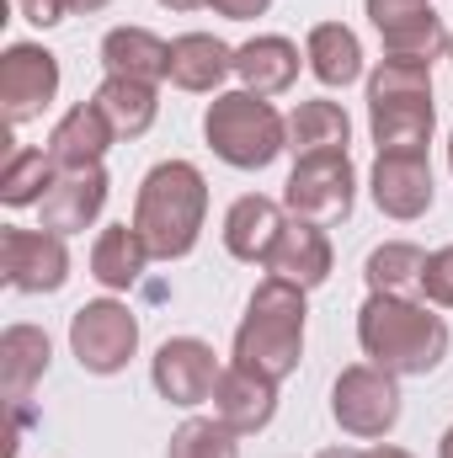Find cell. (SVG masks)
Segmentation results:
<instances>
[{"instance_id":"9a60e30c","label":"cell","mask_w":453,"mask_h":458,"mask_svg":"<svg viewBox=\"0 0 453 458\" xmlns=\"http://www.w3.org/2000/svg\"><path fill=\"white\" fill-rule=\"evenodd\" d=\"M209 405H214V416L225 421L235 437H256L278 416V384L261 378V373H251V368H240V362H229L225 373H219V384H214Z\"/></svg>"},{"instance_id":"8d00e7d4","label":"cell","mask_w":453,"mask_h":458,"mask_svg":"<svg viewBox=\"0 0 453 458\" xmlns=\"http://www.w3.org/2000/svg\"><path fill=\"white\" fill-rule=\"evenodd\" d=\"M438 458H453V427L443 432V443H438Z\"/></svg>"},{"instance_id":"8fae6325","label":"cell","mask_w":453,"mask_h":458,"mask_svg":"<svg viewBox=\"0 0 453 458\" xmlns=\"http://www.w3.org/2000/svg\"><path fill=\"white\" fill-rule=\"evenodd\" d=\"M54 97H59V59L43 43H11L0 54V107H5V123L11 128L38 123L54 107Z\"/></svg>"},{"instance_id":"7402d4cb","label":"cell","mask_w":453,"mask_h":458,"mask_svg":"<svg viewBox=\"0 0 453 458\" xmlns=\"http://www.w3.org/2000/svg\"><path fill=\"white\" fill-rule=\"evenodd\" d=\"M304 59H310V75H315L321 86H331V91H346L352 81H363V43H357V32L341 27V21L310 27Z\"/></svg>"},{"instance_id":"ac0fdd59","label":"cell","mask_w":453,"mask_h":458,"mask_svg":"<svg viewBox=\"0 0 453 458\" xmlns=\"http://www.w3.org/2000/svg\"><path fill=\"white\" fill-rule=\"evenodd\" d=\"M117 144L113 123L97 113V102H81V107H70V113L54 123V133H48V160L59 165V171H91V165H102V155Z\"/></svg>"},{"instance_id":"5bb4252c","label":"cell","mask_w":453,"mask_h":458,"mask_svg":"<svg viewBox=\"0 0 453 458\" xmlns=\"http://www.w3.org/2000/svg\"><path fill=\"white\" fill-rule=\"evenodd\" d=\"M267 277H283V283H294V288H321L326 277H331V267H337V250H331V234L321 225H310V219H283L278 229V245L267 250Z\"/></svg>"},{"instance_id":"d6a6232c","label":"cell","mask_w":453,"mask_h":458,"mask_svg":"<svg viewBox=\"0 0 453 458\" xmlns=\"http://www.w3.org/2000/svg\"><path fill=\"white\" fill-rule=\"evenodd\" d=\"M113 0H70V16H97V11H107Z\"/></svg>"},{"instance_id":"2e32d148","label":"cell","mask_w":453,"mask_h":458,"mask_svg":"<svg viewBox=\"0 0 453 458\" xmlns=\"http://www.w3.org/2000/svg\"><path fill=\"white\" fill-rule=\"evenodd\" d=\"M107 171L102 165H91V171H59L54 176V187H48V198L38 203L43 208V229H54V234H86V229L102 219V208H107Z\"/></svg>"},{"instance_id":"603a6c76","label":"cell","mask_w":453,"mask_h":458,"mask_svg":"<svg viewBox=\"0 0 453 458\" xmlns=\"http://www.w3.org/2000/svg\"><path fill=\"white\" fill-rule=\"evenodd\" d=\"M346 144H352V117L341 113V102L315 97V102H299L288 113V149H294V160H304V155H346Z\"/></svg>"},{"instance_id":"5b68a950","label":"cell","mask_w":453,"mask_h":458,"mask_svg":"<svg viewBox=\"0 0 453 458\" xmlns=\"http://www.w3.org/2000/svg\"><path fill=\"white\" fill-rule=\"evenodd\" d=\"M203 139L235 171H267L288 149V117L256 91H219L203 113Z\"/></svg>"},{"instance_id":"74e56055","label":"cell","mask_w":453,"mask_h":458,"mask_svg":"<svg viewBox=\"0 0 453 458\" xmlns=\"http://www.w3.org/2000/svg\"><path fill=\"white\" fill-rule=\"evenodd\" d=\"M449 171H453V133H449Z\"/></svg>"},{"instance_id":"ba28073f","label":"cell","mask_w":453,"mask_h":458,"mask_svg":"<svg viewBox=\"0 0 453 458\" xmlns=\"http://www.w3.org/2000/svg\"><path fill=\"white\" fill-rule=\"evenodd\" d=\"M70 352L86 373L113 378L128 368V357L139 352V320L128 304L117 299H91L70 315Z\"/></svg>"},{"instance_id":"4fadbf2b","label":"cell","mask_w":453,"mask_h":458,"mask_svg":"<svg viewBox=\"0 0 453 458\" xmlns=\"http://www.w3.org/2000/svg\"><path fill=\"white\" fill-rule=\"evenodd\" d=\"M368 192H373L379 214L395 219V225L422 219V214L432 208V198H438V187H432V165H427V155H416V149L379 155V160H373V176H368Z\"/></svg>"},{"instance_id":"8992f818","label":"cell","mask_w":453,"mask_h":458,"mask_svg":"<svg viewBox=\"0 0 453 458\" xmlns=\"http://www.w3.org/2000/svg\"><path fill=\"white\" fill-rule=\"evenodd\" d=\"M331 416L346 437H363V443L389 437L400 427V378L373 362L341 368L331 384Z\"/></svg>"},{"instance_id":"3957f363","label":"cell","mask_w":453,"mask_h":458,"mask_svg":"<svg viewBox=\"0 0 453 458\" xmlns=\"http://www.w3.org/2000/svg\"><path fill=\"white\" fill-rule=\"evenodd\" d=\"M304 320H310V304H304V288L283 283V277H261L245 299V315L235 326V362L283 384L288 373H299V357H304Z\"/></svg>"},{"instance_id":"6da1fadb","label":"cell","mask_w":453,"mask_h":458,"mask_svg":"<svg viewBox=\"0 0 453 458\" xmlns=\"http://www.w3.org/2000/svg\"><path fill=\"white\" fill-rule=\"evenodd\" d=\"M449 320L427 299L406 293H368L357 310V346L373 368L395 378H427L449 357Z\"/></svg>"},{"instance_id":"e0dca14e","label":"cell","mask_w":453,"mask_h":458,"mask_svg":"<svg viewBox=\"0 0 453 458\" xmlns=\"http://www.w3.org/2000/svg\"><path fill=\"white\" fill-rule=\"evenodd\" d=\"M235 75V48L214 32H182L171 38V86L192 97H214Z\"/></svg>"},{"instance_id":"d590c367","label":"cell","mask_w":453,"mask_h":458,"mask_svg":"<svg viewBox=\"0 0 453 458\" xmlns=\"http://www.w3.org/2000/svg\"><path fill=\"white\" fill-rule=\"evenodd\" d=\"M166 11H198V5H209V0H160Z\"/></svg>"},{"instance_id":"f546056e","label":"cell","mask_w":453,"mask_h":458,"mask_svg":"<svg viewBox=\"0 0 453 458\" xmlns=\"http://www.w3.org/2000/svg\"><path fill=\"white\" fill-rule=\"evenodd\" d=\"M422 299L432 310H453V245L427 256V272H422Z\"/></svg>"},{"instance_id":"83f0119b","label":"cell","mask_w":453,"mask_h":458,"mask_svg":"<svg viewBox=\"0 0 453 458\" xmlns=\"http://www.w3.org/2000/svg\"><path fill=\"white\" fill-rule=\"evenodd\" d=\"M54 176H59V165L48 160V149H11L5 176H0V203H5V208L43 203L48 187H54Z\"/></svg>"},{"instance_id":"30bf717a","label":"cell","mask_w":453,"mask_h":458,"mask_svg":"<svg viewBox=\"0 0 453 458\" xmlns=\"http://www.w3.org/2000/svg\"><path fill=\"white\" fill-rule=\"evenodd\" d=\"M0 277L16 293H59L70 283V250L54 229H0Z\"/></svg>"},{"instance_id":"836d02e7","label":"cell","mask_w":453,"mask_h":458,"mask_svg":"<svg viewBox=\"0 0 453 458\" xmlns=\"http://www.w3.org/2000/svg\"><path fill=\"white\" fill-rule=\"evenodd\" d=\"M368 458H411V454H406V448H395V443H373Z\"/></svg>"},{"instance_id":"44dd1931","label":"cell","mask_w":453,"mask_h":458,"mask_svg":"<svg viewBox=\"0 0 453 458\" xmlns=\"http://www.w3.org/2000/svg\"><path fill=\"white\" fill-rule=\"evenodd\" d=\"M235 75H240V91L283 97V91L299 81V43H288V38H278V32L251 38V43L235 48Z\"/></svg>"},{"instance_id":"7a4b0ae2","label":"cell","mask_w":453,"mask_h":458,"mask_svg":"<svg viewBox=\"0 0 453 458\" xmlns=\"http://www.w3.org/2000/svg\"><path fill=\"white\" fill-rule=\"evenodd\" d=\"M209 219V182L192 160H160L144 171L133 198V229L144 234L155 261H182L198 250Z\"/></svg>"},{"instance_id":"277c9868","label":"cell","mask_w":453,"mask_h":458,"mask_svg":"<svg viewBox=\"0 0 453 458\" xmlns=\"http://www.w3.org/2000/svg\"><path fill=\"white\" fill-rule=\"evenodd\" d=\"M432 123H438V107H432V64L379 59V70L368 75V133H373L379 155H395V149L427 155Z\"/></svg>"},{"instance_id":"f35d334b","label":"cell","mask_w":453,"mask_h":458,"mask_svg":"<svg viewBox=\"0 0 453 458\" xmlns=\"http://www.w3.org/2000/svg\"><path fill=\"white\" fill-rule=\"evenodd\" d=\"M449 64H453V38H449Z\"/></svg>"},{"instance_id":"cb8c5ba5","label":"cell","mask_w":453,"mask_h":458,"mask_svg":"<svg viewBox=\"0 0 453 458\" xmlns=\"http://www.w3.org/2000/svg\"><path fill=\"white\" fill-rule=\"evenodd\" d=\"M150 261H155V256H150L144 234L133 225H107L97 234V245H91V277H97L102 288H113V293H128V288L144 277Z\"/></svg>"},{"instance_id":"f1b7e54d","label":"cell","mask_w":453,"mask_h":458,"mask_svg":"<svg viewBox=\"0 0 453 458\" xmlns=\"http://www.w3.org/2000/svg\"><path fill=\"white\" fill-rule=\"evenodd\" d=\"M166 458H240V437L229 432L219 416H187L171 432Z\"/></svg>"},{"instance_id":"52a82bcc","label":"cell","mask_w":453,"mask_h":458,"mask_svg":"<svg viewBox=\"0 0 453 458\" xmlns=\"http://www.w3.org/2000/svg\"><path fill=\"white\" fill-rule=\"evenodd\" d=\"M352 203H357V171H352L346 155H304V160H294V171L283 182V208L294 219L331 229L352 219Z\"/></svg>"},{"instance_id":"d6986e66","label":"cell","mask_w":453,"mask_h":458,"mask_svg":"<svg viewBox=\"0 0 453 458\" xmlns=\"http://www.w3.org/2000/svg\"><path fill=\"white\" fill-rule=\"evenodd\" d=\"M288 219V208L283 203H272V198H261V192H245V198H235L225 214V250L235 261H251V267H261L267 261V250L278 245V229Z\"/></svg>"},{"instance_id":"4316f807","label":"cell","mask_w":453,"mask_h":458,"mask_svg":"<svg viewBox=\"0 0 453 458\" xmlns=\"http://www.w3.org/2000/svg\"><path fill=\"white\" fill-rule=\"evenodd\" d=\"M97 113L113 123L117 139H139V133H150L155 128V113H160V97H155V86H144V81H117L107 75L102 86H97Z\"/></svg>"},{"instance_id":"e575fe53","label":"cell","mask_w":453,"mask_h":458,"mask_svg":"<svg viewBox=\"0 0 453 458\" xmlns=\"http://www.w3.org/2000/svg\"><path fill=\"white\" fill-rule=\"evenodd\" d=\"M315 458H368V448H326V454H315Z\"/></svg>"},{"instance_id":"484cf974","label":"cell","mask_w":453,"mask_h":458,"mask_svg":"<svg viewBox=\"0 0 453 458\" xmlns=\"http://www.w3.org/2000/svg\"><path fill=\"white\" fill-rule=\"evenodd\" d=\"M427 256H432V250H422V245H411V240H384V245H373L368 261H363L368 293H406V299H422Z\"/></svg>"},{"instance_id":"1f68e13d","label":"cell","mask_w":453,"mask_h":458,"mask_svg":"<svg viewBox=\"0 0 453 458\" xmlns=\"http://www.w3.org/2000/svg\"><path fill=\"white\" fill-rule=\"evenodd\" d=\"M225 21H256V16H267V5L272 0H209Z\"/></svg>"},{"instance_id":"d4e9b609","label":"cell","mask_w":453,"mask_h":458,"mask_svg":"<svg viewBox=\"0 0 453 458\" xmlns=\"http://www.w3.org/2000/svg\"><path fill=\"white\" fill-rule=\"evenodd\" d=\"M48 357H54L48 331H38V326H5V336H0V373H5V400L11 405H27L32 384L48 373Z\"/></svg>"},{"instance_id":"ffe728a7","label":"cell","mask_w":453,"mask_h":458,"mask_svg":"<svg viewBox=\"0 0 453 458\" xmlns=\"http://www.w3.org/2000/svg\"><path fill=\"white\" fill-rule=\"evenodd\" d=\"M102 70L117 81L160 86V81H171V43L155 38L150 27H113L102 38Z\"/></svg>"},{"instance_id":"9c48e42d","label":"cell","mask_w":453,"mask_h":458,"mask_svg":"<svg viewBox=\"0 0 453 458\" xmlns=\"http://www.w3.org/2000/svg\"><path fill=\"white\" fill-rule=\"evenodd\" d=\"M384 59H411V64H438L449 54V27L432 11V0H363Z\"/></svg>"},{"instance_id":"4dcf8cb0","label":"cell","mask_w":453,"mask_h":458,"mask_svg":"<svg viewBox=\"0 0 453 458\" xmlns=\"http://www.w3.org/2000/svg\"><path fill=\"white\" fill-rule=\"evenodd\" d=\"M16 11L32 21V27H59L70 16V0H16Z\"/></svg>"},{"instance_id":"7c38bea8","label":"cell","mask_w":453,"mask_h":458,"mask_svg":"<svg viewBox=\"0 0 453 458\" xmlns=\"http://www.w3.org/2000/svg\"><path fill=\"white\" fill-rule=\"evenodd\" d=\"M219 352L203 342V336H171L160 342V352L150 357V378L160 389V400L192 411V405H209L214 400V384H219Z\"/></svg>"}]
</instances>
